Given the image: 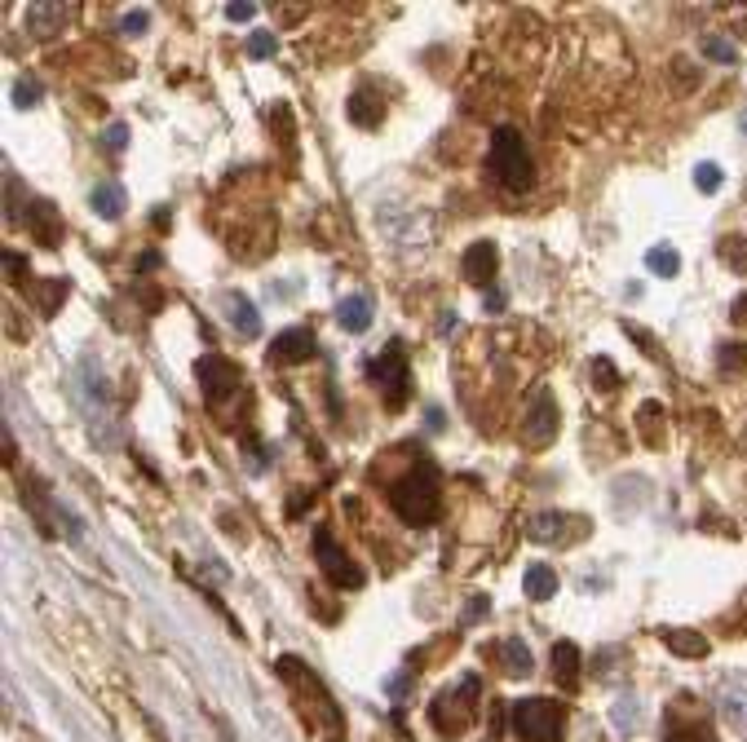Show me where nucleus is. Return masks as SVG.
<instances>
[{
    "label": "nucleus",
    "mask_w": 747,
    "mask_h": 742,
    "mask_svg": "<svg viewBox=\"0 0 747 742\" xmlns=\"http://www.w3.org/2000/svg\"><path fill=\"white\" fill-rule=\"evenodd\" d=\"M389 504L394 513L407 522V526H433L438 513H442V481H438V469L433 464H412L407 473L389 486Z\"/></svg>",
    "instance_id": "nucleus-1"
},
{
    "label": "nucleus",
    "mask_w": 747,
    "mask_h": 742,
    "mask_svg": "<svg viewBox=\"0 0 747 742\" xmlns=\"http://www.w3.org/2000/svg\"><path fill=\"white\" fill-rule=\"evenodd\" d=\"M486 172L500 190L509 195H527L535 186V159H531V146L527 137L513 128V124H500L491 133V155H486Z\"/></svg>",
    "instance_id": "nucleus-2"
},
{
    "label": "nucleus",
    "mask_w": 747,
    "mask_h": 742,
    "mask_svg": "<svg viewBox=\"0 0 747 742\" xmlns=\"http://www.w3.org/2000/svg\"><path fill=\"white\" fill-rule=\"evenodd\" d=\"M513 734L522 742H566V707L553 698H522L513 707Z\"/></svg>",
    "instance_id": "nucleus-3"
},
{
    "label": "nucleus",
    "mask_w": 747,
    "mask_h": 742,
    "mask_svg": "<svg viewBox=\"0 0 747 742\" xmlns=\"http://www.w3.org/2000/svg\"><path fill=\"white\" fill-rule=\"evenodd\" d=\"M474 711H478V681L465 676L456 689H442L429 707V720L442 729V734H465L474 725Z\"/></svg>",
    "instance_id": "nucleus-4"
},
{
    "label": "nucleus",
    "mask_w": 747,
    "mask_h": 742,
    "mask_svg": "<svg viewBox=\"0 0 747 742\" xmlns=\"http://www.w3.org/2000/svg\"><path fill=\"white\" fill-rule=\"evenodd\" d=\"M279 676L292 685L297 698H306V693H310V702L319 707V720H323V729H327V734H341V711H336L332 693L323 689V681L310 672V667H306V663H301V658H292V654H288V658H279Z\"/></svg>",
    "instance_id": "nucleus-5"
},
{
    "label": "nucleus",
    "mask_w": 747,
    "mask_h": 742,
    "mask_svg": "<svg viewBox=\"0 0 747 742\" xmlns=\"http://www.w3.org/2000/svg\"><path fill=\"white\" fill-rule=\"evenodd\" d=\"M315 557H319L323 575L336 583V587H363V570L350 561V552L332 539V530H327V526L315 530Z\"/></svg>",
    "instance_id": "nucleus-6"
},
{
    "label": "nucleus",
    "mask_w": 747,
    "mask_h": 742,
    "mask_svg": "<svg viewBox=\"0 0 747 742\" xmlns=\"http://www.w3.org/2000/svg\"><path fill=\"white\" fill-rule=\"evenodd\" d=\"M372 380L385 389L389 411H398L407 402V354H403V345H389L380 358H372Z\"/></svg>",
    "instance_id": "nucleus-7"
},
{
    "label": "nucleus",
    "mask_w": 747,
    "mask_h": 742,
    "mask_svg": "<svg viewBox=\"0 0 747 742\" xmlns=\"http://www.w3.org/2000/svg\"><path fill=\"white\" fill-rule=\"evenodd\" d=\"M557 402L548 398V393H535L531 407H527V416H522V437H527V446L531 451H544V446H553L557 442Z\"/></svg>",
    "instance_id": "nucleus-8"
},
{
    "label": "nucleus",
    "mask_w": 747,
    "mask_h": 742,
    "mask_svg": "<svg viewBox=\"0 0 747 742\" xmlns=\"http://www.w3.org/2000/svg\"><path fill=\"white\" fill-rule=\"evenodd\" d=\"M200 384H204V398L213 407H221L239 389V367L230 358H221V354H209V358H200Z\"/></svg>",
    "instance_id": "nucleus-9"
},
{
    "label": "nucleus",
    "mask_w": 747,
    "mask_h": 742,
    "mask_svg": "<svg viewBox=\"0 0 747 742\" xmlns=\"http://www.w3.org/2000/svg\"><path fill=\"white\" fill-rule=\"evenodd\" d=\"M522 530H527V539H535V543H566V539H575L584 530V522H575L571 513L544 508V513H531Z\"/></svg>",
    "instance_id": "nucleus-10"
},
{
    "label": "nucleus",
    "mask_w": 747,
    "mask_h": 742,
    "mask_svg": "<svg viewBox=\"0 0 747 742\" xmlns=\"http://www.w3.org/2000/svg\"><path fill=\"white\" fill-rule=\"evenodd\" d=\"M315 354V331L310 327H288L283 336H274V345H270V363H279V367H292V363H306Z\"/></svg>",
    "instance_id": "nucleus-11"
},
{
    "label": "nucleus",
    "mask_w": 747,
    "mask_h": 742,
    "mask_svg": "<svg viewBox=\"0 0 747 742\" xmlns=\"http://www.w3.org/2000/svg\"><path fill=\"white\" fill-rule=\"evenodd\" d=\"M465 278L486 292V283H495V269H500V248L491 243V239H478L469 252H465Z\"/></svg>",
    "instance_id": "nucleus-12"
},
{
    "label": "nucleus",
    "mask_w": 747,
    "mask_h": 742,
    "mask_svg": "<svg viewBox=\"0 0 747 742\" xmlns=\"http://www.w3.org/2000/svg\"><path fill=\"white\" fill-rule=\"evenodd\" d=\"M27 230H36V239L45 248H58L62 243V216H58L54 199H31L27 204Z\"/></svg>",
    "instance_id": "nucleus-13"
},
{
    "label": "nucleus",
    "mask_w": 747,
    "mask_h": 742,
    "mask_svg": "<svg viewBox=\"0 0 747 742\" xmlns=\"http://www.w3.org/2000/svg\"><path fill=\"white\" fill-rule=\"evenodd\" d=\"M345 110H350V119H354L359 128H376V124L385 119V102H380V93H376L372 84L354 89L350 102H345Z\"/></svg>",
    "instance_id": "nucleus-14"
},
{
    "label": "nucleus",
    "mask_w": 747,
    "mask_h": 742,
    "mask_svg": "<svg viewBox=\"0 0 747 742\" xmlns=\"http://www.w3.org/2000/svg\"><path fill=\"white\" fill-rule=\"evenodd\" d=\"M22 292L36 301V310H40V314L54 318L58 310H62V296H67V278H40V283H36V278H27V283H22Z\"/></svg>",
    "instance_id": "nucleus-15"
},
{
    "label": "nucleus",
    "mask_w": 747,
    "mask_h": 742,
    "mask_svg": "<svg viewBox=\"0 0 747 742\" xmlns=\"http://www.w3.org/2000/svg\"><path fill=\"white\" fill-rule=\"evenodd\" d=\"M553 676L562 689H580V649L575 640H557L553 645Z\"/></svg>",
    "instance_id": "nucleus-16"
},
{
    "label": "nucleus",
    "mask_w": 747,
    "mask_h": 742,
    "mask_svg": "<svg viewBox=\"0 0 747 742\" xmlns=\"http://www.w3.org/2000/svg\"><path fill=\"white\" fill-rule=\"evenodd\" d=\"M495 649H500V672H504V676H531L535 658H531V649H527V640L509 636V640H500Z\"/></svg>",
    "instance_id": "nucleus-17"
},
{
    "label": "nucleus",
    "mask_w": 747,
    "mask_h": 742,
    "mask_svg": "<svg viewBox=\"0 0 747 742\" xmlns=\"http://www.w3.org/2000/svg\"><path fill=\"white\" fill-rule=\"evenodd\" d=\"M659 636H663V645L677 658H707V636L690 632V628H668V632H659Z\"/></svg>",
    "instance_id": "nucleus-18"
},
{
    "label": "nucleus",
    "mask_w": 747,
    "mask_h": 742,
    "mask_svg": "<svg viewBox=\"0 0 747 742\" xmlns=\"http://www.w3.org/2000/svg\"><path fill=\"white\" fill-rule=\"evenodd\" d=\"M67 22V9L62 4H27V31L31 36H54Z\"/></svg>",
    "instance_id": "nucleus-19"
},
{
    "label": "nucleus",
    "mask_w": 747,
    "mask_h": 742,
    "mask_svg": "<svg viewBox=\"0 0 747 742\" xmlns=\"http://www.w3.org/2000/svg\"><path fill=\"white\" fill-rule=\"evenodd\" d=\"M721 720L734 729V738H747V689H725L721 693Z\"/></svg>",
    "instance_id": "nucleus-20"
},
{
    "label": "nucleus",
    "mask_w": 747,
    "mask_h": 742,
    "mask_svg": "<svg viewBox=\"0 0 747 742\" xmlns=\"http://www.w3.org/2000/svg\"><path fill=\"white\" fill-rule=\"evenodd\" d=\"M336 322H341L345 331H368V327H372V301H368V296H350V301H341Z\"/></svg>",
    "instance_id": "nucleus-21"
},
{
    "label": "nucleus",
    "mask_w": 747,
    "mask_h": 742,
    "mask_svg": "<svg viewBox=\"0 0 747 742\" xmlns=\"http://www.w3.org/2000/svg\"><path fill=\"white\" fill-rule=\"evenodd\" d=\"M93 212L102 216V221H120L124 216V190L115 186V181H102V186H93Z\"/></svg>",
    "instance_id": "nucleus-22"
},
{
    "label": "nucleus",
    "mask_w": 747,
    "mask_h": 742,
    "mask_svg": "<svg viewBox=\"0 0 747 742\" xmlns=\"http://www.w3.org/2000/svg\"><path fill=\"white\" fill-rule=\"evenodd\" d=\"M522 587H527V596H531V601H548V596L557 592V575H553L544 561H531V566H527V575H522Z\"/></svg>",
    "instance_id": "nucleus-23"
},
{
    "label": "nucleus",
    "mask_w": 747,
    "mask_h": 742,
    "mask_svg": "<svg viewBox=\"0 0 747 742\" xmlns=\"http://www.w3.org/2000/svg\"><path fill=\"white\" fill-rule=\"evenodd\" d=\"M230 322L239 327V336H244V340L262 336V314H257V305H253L248 296H230Z\"/></svg>",
    "instance_id": "nucleus-24"
},
{
    "label": "nucleus",
    "mask_w": 747,
    "mask_h": 742,
    "mask_svg": "<svg viewBox=\"0 0 747 742\" xmlns=\"http://www.w3.org/2000/svg\"><path fill=\"white\" fill-rule=\"evenodd\" d=\"M645 269L659 274V278H672V274L681 269V252H677L672 243H654V248L645 252Z\"/></svg>",
    "instance_id": "nucleus-25"
},
{
    "label": "nucleus",
    "mask_w": 747,
    "mask_h": 742,
    "mask_svg": "<svg viewBox=\"0 0 747 742\" xmlns=\"http://www.w3.org/2000/svg\"><path fill=\"white\" fill-rule=\"evenodd\" d=\"M721 257L730 261V269L747 274V239H743V234H730V239H721Z\"/></svg>",
    "instance_id": "nucleus-26"
},
{
    "label": "nucleus",
    "mask_w": 747,
    "mask_h": 742,
    "mask_svg": "<svg viewBox=\"0 0 747 742\" xmlns=\"http://www.w3.org/2000/svg\"><path fill=\"white\" fill-rule=\"evenodd\" d=\"M703 53H707L712 62H739L734 40H725V36H703Z\"/></svg>",
    "instance_id": "nucleus-27"
},
{
    "label": "nucleus",
    "mask_w": 747,
    "mask_h": 742,
    "mask_svg": "<svg viewBox=\"0 0 747 742\" xmlns=\"http://www.w3.org/2000/svg\"><path fill=\"white\" fill-rule=\"evenodd\" d=\"M721 181H725V172H721L716 163H698V168H694V186H698L703 195H716Z\"/></svg>",
    "instance_id": "nucleus-28"
},
{
    "label": "nucleus",
    "mask_w": 747,
    "mask_h": 742,
    "mask_svg": "<svg viewBox=\"0 0 747 742\" xmlns=\"http://www.w3.org/2000/svg\"><path fill=\"white\" fill-rule=\"evenodd\" d=\"M716 363H721V371H725V375L743 371L747 367V345H721V349H716Z\"/></svg>",
    "instance_id": "nucleus-29"
},
{
    "label": "nucleus",
    "mask_w": 747,
    "mask_h": 742,
    "mask_svg": "<svg viewBox=\"0 0 747 742\" xmlns=\"http://www.w3.org/2000/svg\"><path fill=\"white\" fill-rule=\"evenodd\" d=\"M654 416H659V402H645V407L637 411V424H641V433H645V442H650V446H659V442H663V428L654 424Z\"/></svg>",
    "instance_id": "nucleus-30"
},
{
    "label": "nucleus",
    "mask_w": 747,
    "mask_h": 742,
    "mask_svg": "<svg viewBox=\"0 0 747 742\" xmlns=\"http://www.w3.org/2000/svg\"><path fill=\"white\" fill-rule=\"evenodd\" d=\"M36 102H40V84H36V80H18L13 106H36Z\"/></svg>",
    "instance_id": "nucleus-31"
},
{
    "label": "nucleus",
    "mask_w": 747,
    "mask_h": 742,
    "mask_svg": "<svg viewBox=\"0 0 747 742\" xmlns=\"http://www.w3.org/2000/svg\"><path fill=\"white\" fill-rule=\"evenodd\" d=\"M248 53L253 57H270L274 53V31H253L248 36Z\"/></svg>",
    "instance_id": "nucleus-32"
},
{
    "label": "nucleus",
    "mask_w": 747,
    "mask_h": 742,
    "mask_svg": "<svg viewBox=\"0 0 747 742\" xmlns=\"http://www.w3.org/2000/svg\"><path fill=\"white\" fill-rule=\"evenodd\" d=\"M147 18H151V13H147V9H129V13H124V22H120V27H124V31H129V36H142V31H147Z\"/></svg>",
    "instance_id": "nucleus-33"
},
{
    "label": "nucleus",
    "mask_w": 747,
    "mask_h": 742,
    "mask_svg": "<svg viewBox=\"0 0 747 742\" xmlns=\"http://www.w3.org/2000/svg\"><path fill=\"white\" fill-rule=\"evenodd\" d=\"M592 375H597L601 389H615V384H619V375H615V367H610V358H597V363H592Z\"/></svg>",
    "instance_id": "nucleus-34"
},
{
    "label": "nucleus",
    "mask_w": 747,
    "mask_h": 742,
    "mask_svg": "<svg viewBox=\"0 0 747 742\" xmlns=\"http://www.w3.org/2000/svg\"><path fill=\"white\" fill-rule=\"evenodd\" d=\"M22 257H18V252H4V274H9V283H18V287H22Z\"/></svg>",
    "instance_id": "nucleus-35"
},
{
    "label": "nucleus",
    "mask_w": 747,
    "mask_h": 742,
    "mask_svg": "<svg viewBox=\"0 0 747 742\" xmlns=\"http://www.w3.org/2000/svg\"><path fill=\"white\" fill-rule=\"evenodd\" d=\"M102 142H107L111 151H120V146L129 142V128H124V124H111L107 133H102Z\"/></svg>",
    "instance_id": "nucleus-36"
},
{
    "label": "nucleus",
    "mask_w": 747,
    "mask_h": 742,
    "mask_svg": "<svg viewBox=\"0 0 747 742\" xmlns=\"http://www.w3.org/2000/svg\"><path fill=\"white\" fill-rule=\"evenodd\" d=\"M482 310H486V314H500V310H504V292H495V287L482 292Z\"/></svg>",
    "instance_id": "nucleus-37"
},
{
    "label": "nucleus",
    "mask_w": 747,
    "mask_h": 742,
    "mask_svg": "<svg viewBox=\"0 0 747 742\" xmlns=\"http://www.w3.org/2000/svg\"><path fill=\"white\" fill-rule=\"evenodd\" d=\"M253 13H257V4H248V0H244V4H226V18H235V22H244V18H253Z\"/></svg>",
    "instance_id": "nucleus-38"
},
{
    "label": "nucleus",
    "mask_w": 747,
    "mask_h": 742,
    "mask_svg": "<svg viewBox=\"0 0 747 742\" xmlns=\"http://www.w3.org/2000/svg\"><path fill=\"white\" fill-rule=\"evenodd\" d=\"M730 318H734V327H747V292H743V296H734V305H730Z\"/></svg>",
    "instance_id": "nucleus-39"
},
{
    "label": "nucleus",
    "mask_w": 747,
    "mask_h": 742,
    "mask_svg": "<svg viewBox=\"0 0 747 742\" xmlns=\"http://www.w3.org/2000/svg\"><path fill=\"white\" fill-rule=\"evenodd\" d=\"M482 610H486V596H474V601H469V610H465V619H460V623H478V614Z\"/></svg>",
    "instance_id": "nucleus-40"
},
{
    "label": "nucleus",
    "mask_w": 747,
    "mask_h": 742,
    "mask_svg": "<svg viewBox=\"0 0 747 742\" xmlns=\"http://www.w3.org/2000/svg\"><path fill=\"white\" fill-rule=\"evenodd\" d=\"M668 742H707V738H703L698 729H677V734H672Z\"/></svg>",
    "instance_id": "nucleus-41"
},
{
    "label": "nucleus",
    "mask_w": 747,
    "mask_h": 742,
    "mask_svg": "<svg viewBox=\"0 0 747 742\" xmlns=\"http://www.w3.org/2000/svg\"><path fill=\"white\" fill-rule=\"evenodd\" d=\"M156 265H160V257H156V252H147V257L138 261V269H156Z\"/></svg>",
    "instance_id": "nucleus-42"
},
{
    "label": "nucleus",
    "mask_w": 747,
    "mask_h": 742,
    "mask_svg": "<svg viewBox=\"0 0 747 742\" xmlns=\"http://www.w3.org/2000/svg\"><path fill=\"white\" fill-rule=\"evenodd\" d=\"M739 133H743V137H747V110H743V119H739Z\"/></svg>",
    "instance_id": "nucleus-43"
}]
</instances>
